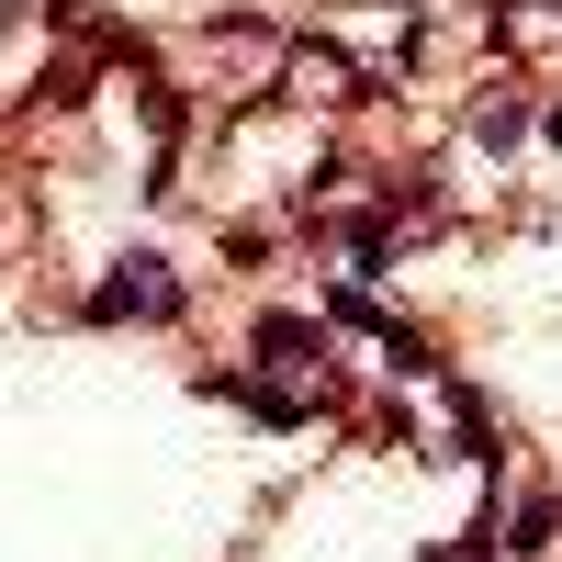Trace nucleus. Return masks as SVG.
<instances>
[{
    "label": "nucleus",
    "mask_w": 562,
    "mask_h": 562,
    "mask_svg": "<svg viewBox=\"0 0 562 562\" xmlns=\"http://www.w3.org/2000/svg\"><path fill=\"white\" fill-rule=\"evenodd\" d=\"M428 562H461V551H428ZM473 562H495V551H473Z\"/></svg>",
    "instance_id": "6"
},
{
    "label": "nucleus",
    "mask_w": 562,
    "mask_h": 562,
    "mask_svg": "<svg viewBox=\"0 0 562 562\" xmlns=\"http://www.w3.org/2000/svg\"><path fill=\"white\" fill-rule=\"evenodd\" d=\"M518 135H529V102H506V90L473 102V147H518Z\"/></svg>",
    "instance_id": "3"
},
{
    "label": "nucleus",
    "mask_w": 562,
    "mask_h": 562,
    "mask_svg": "<svg viewBox=\"0 0 562 562\" xmlns=\"http://www.w3.org/2000/svg\"><path fill=\"white\" fill-rule=\"evenodd\" d=\"M90 315H102V326H124V315H180V281H169V259H147V248H135V259H113V281H102V293H90Z\"/></svg>",
    "instance_id": "1"
},
{
    "label": "nucleus",
    "mask_w": 562,
    "mask_h": 562,
    "mask_svg": "<svg viewBox=\"0 0 562 562\" xmlns=\"http://www.w3.org/2000/svg\"><path fill=\"white\" fill-rule=\"evenodd\" d=\"M551 529H562V495H540V506H518V551H540Z\"/></svg>",
    "instance_id": "5"
},
{
    "label": "nucleus",
    "mask_w": 562,
    "mask_h": 562,
    "mask_svg": "<svg viewBox=\"0 0 562 562\" xmlns=\"http://www.w3.org/2000/svg\"><path fill=\"white\" fill-rule=\"evenodd\" d=\"M259 349H270L281 371H315V360H326V326H315V315H259Z\"/></svg>",
    "instance_id": "2"
},
{
    "label": "nucleus",
    "mask_w": 562,
    "mask_h": 562,
    "mask_svg": "<svg viewBox=\"0 0 562 562\" xmlns=\"http://www.w3.org/2000/svg\"><path fill=\"white\" fill-rule=\"evenodd\" d=\"M293 79L315 90V102H349V68H338V57H326V45H304V57H293Z\"/></svg>",
    "instance_id": "4"
},
{
    "label": "nucleus",
    "mask_w": 562,
    "mask_h": 562,
    "mask_svg": "<svg viewBox=\"0 0 562 562\" xmlns=\"http://www.w3.org/2000/svg\"><path fill=\"white\" fill-rule=\"evenodd\" d=\"M551 135H562V113H551Z\"/></svg>",
    "instance_id": "7"
}]
</instances>
